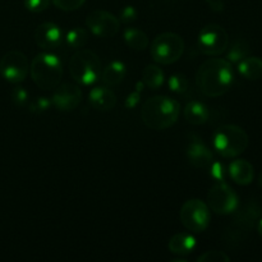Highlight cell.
Masks as SVG:
<instances>
[{
    "mask_svg": "<svg viewBox=\"0 0 262 262\" xmlns=\"http://www.w3.org/2000/svg\"><path fill=\"white\" fill-rule=\"evenodd\" d=\"M181 114V105L168 96H154L145 101L141 107V118L146 127L164 130L176 124Z\"/></svg>",
    "mask_w": 262,
    "mask_h": 262,
    "instance_id": "cell-2",
    "label": "cell"
},
{
    "mask_svg": "<svg viewBox=\"0 0 262 262\" xmlns=\"http://www.w3.org/2000/svg\"><path fill=\"white\" fill-rule=\"evenodd\" d=\"M228 171H229L230 178L239 186H248L255 179L253 165L245 159H237L230 163Z\"/></svg>",
    "mask_w": 262,
    "mask_h": 262,
    "instance_id": "cell-16",
    "label": "cell"
},
{
    "mask_svg": "<svg viewBox=\"0 0 262 262\" xmlns=\"http://www.w3.org/2000/svg\"><path fill=\"white\" fill-rule=\"evenodd\" d=\"M238 72L248 81H258L262 78V59L258 56H246L238 63Z\"/></svg>",
    "mask_w": 262,
    "mask_h": 262,
    "instance_id": "cell-19",
    "label": "cell"
},
{
    "mask_svg": "<svg viewBox=\"0 0 262 262\" xmlns=\"http://www.w3.org/2000/svg\"><path fill=\"white\" fill-rule=\"evenodd\" d=\"M184 51V41L178 33L165 32L156 36L151 43V58L159 64L168 66L181 59Z\"/></svg>",
    "mask_w": 262,
    "mask_h": 262,
    "instance_id": "cell-6",
    "label": "cell"
},
{
    "mask_svg": "<svg viewBox=\"0 0 262 262\" xmlns=\"http://www.w3.org/2000/svg\"><path fill=\"white\" fill-rule=\"evenodd\" d=\"M211 176L214 177L216 181L219 182H224L225 181V176H227V171H225V168L224 165H223L222 163H214L212 161L211 163Z\"/></svg>",
    "mask_w": 262,
    "mask_h": 262,
    "instance_id": "cell-32",
    "label": "cell"
},
{
    "mask_svg": "<svg viewBox=\"0 0 262 262\" xmlns=\"http://www.w3.org/2000/svg\"><path fill=\"white\" fill-rule=\"evenodd\" d=\"M196 238L189 233H178L173 235L171 239L169 241V251L174 255L178 256H187L192 253L196 248Z\"/></svg>",
    "mask_w": 262,
    "mask_h": 262,
    "instance_id": "cell-17",
    "label": "cell"
},
{
    "mask_svg": "<svg viewBox=\"0 0 262 262\" xmlns=\"http://www.w3.org/2000/svg\"><path fill=\"white\" fill-rule=\"evenodd\" d=\"M187 156H188L189 163L194 168L199 169L209 168L214 160V155L210 151V148L199 140L191 141V143L187 147Z\"/></svg>",
    "mask_w": 262,
    "mask_h": 262,
    "instance_id": "cell-14",
    "label": "cell"
},
{
    "mask_svg": "<svg viewBox=\"0 0 262 262\" xmlns=\"http://www.w3.org/2000/svg\"><path fill=\"white\" fill-rule=\"evenodd\" d=\"M239 205L237 193L225 182L215 184L207 193V206L217 215H228L234 212Z\"/></svg>",
    "mask_w": 262,
    "mask_h": 262,
    "instance_id": "cell-9",
    "label": "cell"
},
{
    "mask_svg": "<svg viewBox=\"0 0 262 262\" xmlns=\"http://www.w3.org/2000/svg\"><path fill=\"white\" fill-rule=\"evenodd\" d=\"M69 73L79 84L90 86L99 81L101 77V61L91 50L82 49L69 59Z\"/></svg>",
    "mask_w": 262,
    "mask_h": 262,
    "instance_id": "cell-5",
    "label": "cell"
},
{
    "mask_svg": "<svg viewBox=\"0 0 262 262\" xmlns=\"http://www.w3.org/2000/svg\"><path fill=\"white\" fill-rule=\"evenodd\" d=\"M82 100V91L73 83H63L56 87L51 97V104L61 112H72L77 109Z\"/></svg>",
    "mask_w": 262,
    "mask_h": 262,
    "instance_id": "cell-12",
    "label": "cell"
},
{
    "mask_svg": "<svg viewBox=\"0 0 262 262\" xmlns=\"http://www.w3.org/2000/svg\"><path fill=\"white\" fill-rule=\"evenodd\" d=\"M127 74V68L120 60H114L105 67L101 73V79L107 87H115L120 84Z\"/></svg>",
    "mask_w": 262,
    "mask_h": 262,
    "instance_id": "cell-20",
    "label": "cell"
},
{
    "mask_svg": "<svg viewBox=\"0 0 262 262\" xmlns=\"http://www.w3.org/2000/svg\"><path fill=\"white\" fill-rule=\"evenodd\" d=\"M143 84L151 90H158L164 83V72L158 66H147L142 73Z\"/></svg>",
    "mask_w": 262,
    "mask_h": 262,
    "instance_id": "cell-22",
    "label": "cell"
},
{
    "mask_svg": "<svg viewBox=\"0 0 262 262\" xmlns=\"http://www.w3.org/2000/svg\"><path fill=\"white\" fill-rule=\"evenodd\" d=\"M168 84H169V89H170V91L182 95V94H186L187 92L189 82L184 74L176 73V74H173V76L169 77Z\"/></svg>",
    "mask_w": 262,
    "mask_h": 262,
    "instance_id": "cell-25",
    "label": "cell"
},
{
    "mask_svg": "<svg viewBox=\"0 0 262 262\" xmlns=\"http://www.w3.org/2000/svg\"><path fill=\"white\" fill-rule=\"evenodd\" d=\"M200 51L205 55L216 56L224 53L229 45V35L219 25H207L200 31L197 40Z\"/></svg>",
    "mask_w": 262,
    "mask_h": 262,
    "instance_id": "cell-8",
    "label": "cell"
},
{
    "mask_svg": "<svg viewBox=\"0 0 262 262\" xmlns=\"http://www.w3.org/2000/svg\"><path fill=\"white\" fill-rule=\"evenodd\" d=\"M30 66L23 53L18 50L8 51L0 59V74L10 83H19L27 77Z\"/></svg>",
    "mask_w": 262,
    "mask_h": 262,
    "instance_id": "cell-10",
    "label": "cell"
},
{
    "mask_svg": "<svg viewBox=\"0 0 262 262\" xmlns=\"http://www.w3.org/2000/svg\"><path fill=\"white\" fill-rule=\"evenodd\" d=\"M140 90H142V87H141V89H137L136 91L130 92V94L127 96V99H125V107H127V109H133V107H136L138 104H140L141 101Z\"/></svg>",
    "mask_w": 262,
    "mask_h": 262,
    "instance_id": "cell-33",
    "label": "cell"
},
{
    "mask_svg": "<svg viewBox=\"0 0 262 262\" xmlns=\"http://www.w3.org/2000/svg\"><path fill=\"white\" fill-rule=\"evenodd\" d=\"M30 73L36 86L42 90H53L59 86L63 77L61 61L55 54L41 53L33 58Z\"/></svg>",
    "mask_w": 262,
    "mask_h": 262,
    "instance_id": "cell-3",
    "label": "cell"
},
{
    "mask_svg": "<svg viewBox=\"0 0 262 262\" xmlns=\"http://www.w3.org/2000/svg\"><path fill=\"white\" fill-rule=\"evenodd\" d=\"M184 118L191 124L201 125L209 120L210 110L204 102L191 101L184 107Z\"/></svg>",
    "mask_w": 262,
    "mask_h": 262,
    "instance_id": "cell-18",
    "label": "cell"
},
{
    "mask_svg": "<svg viewBox=\"0 0 262 262\" xmlns=\"http://www.w3.org/2000/svg\"><path fill=\"white\" fill-rule=\"evenodd\" d=\"M51 106V100H49L48 97H36L35 100L28 102V109L32 113H43Z\"/></svg>",
    "mask_w": 262,
    "mask_h": 262,
    "instance_id": "cell-28",
    "label": "cell"
},
{
    "mask_svg": "<svg viewBox=\"0 0 262 262\" xmlns=\"http://www.w3.org/2000/svg\"><path fill=\"white\" fill-rule=\"evenodd\" d=\"M64 38H66L67 45L71 49H81L89 41V33H87V31L84 28L76 27L69 30Z\"/></svg>",
    "mask_w": 262,
    "mask_h": 262,
    "instance_id": "cell-23",
    "label": "cell"
},
{
    "mask_svg": "<svg viewBox=\"0 0 262 262\" xmlns=\"http://www.w3.org/2000/svg\"><path fill=\"white\" fill-rule=\"evenodd\" d=\"M124 41L130 49L136 51L145 50L148 46V37L143 31L129 27L124 31Z\"/></svg>",
    "mask_w": 262,
    "mask_h": 262,
    "instance_id": "cell-21",
    "label": "cell"
},
{
    "mask_svg": "<svg viewBox=\"0 0 262 262\" xmlns=\"http://www.w3.org/2000/svg\"><path fill=\"white\" fill-rule=\"evenodd\" d=\"M206 2L210 4L211 9L216 10V12H222L224 9V3H223V0H206Z\"/></svg>",
    "mask_w": 262,
    "mask_h": 262,
    "instance_id": "cell-34",
    "label": "cell"
},
{
    "mask_svg": "<svg viewBox=\"0 0 262 262\" xmlns=\"http://www.w3.org/2000/svg\"><path fill=\"white\" fill-rule=\"evenodd\" d=\"M137 10H136L135 7H132V5H127V7L123 8L122 10H120L119 13V17H120V20H122L123 23H132L135 22L136 19H137Z\"/></svg>",
    "mask_w": 262,
    "mask_h": 262,
    "instance_id": "cell-31",
    "label": "cell"
},
{
    "mask_svg": "<svg viewBox=\"0 0 262 262\" xmlns=\"http://www.w3.org/2000/svg\"><path fill=\"white\" fill-rule=\"evenodd\" d=\"M257 232H258V235L262 238V217L257 223Z\"/></svg>",
    "mask_w": 262,
    "mask_h": 262,
    "instance_id": "cell-35",
    "label": "cell"
},
{
    "mask_svg": "<svg viewBox=\"0 0 262 262\" xmlns=\"http://www.w3.org/2000/svg\"><path fill=\"white\" fill-rule=\"evenodd\" d=\"M51 2L59 9L64 12H72V10L79 9L86 0H51Z\"/></svg>",
    "mask_w": 262,
    "mask_h": 262,
    "instance_id": "cell-27",
    "label": "cell"
},
{
    "mask_svg": "<svg viewBox=\"0 0 262 262\" xmlns=\"http://www.w3.org/2000/svg\"><path fill=\"white\" fill-rule=\"evenodd\" d=\"M50 5V0H25V7L32 13H41Z\"/></svg>",
    "mask_w": 262,
    "mask_h": 262,
    "instance_id": "cell-30",
    "label": "cell"
},
{
    "mask_svg": "<svg viewBox=\"0 0 262 262\" xmlns=\"http://www.w3.org/2000/svg\"><path fill=\"white\" fill-rule=\"evenodd\" d=\"M181 222L189 232H205L211 222V212L209 206L201 200H188L184 202L181 209Z\"/></svg>",
    "mask_w": 262,
    "mask_h": 262,
    "instance_id": "cell-7",
    "label": "cell"
},
{
    "mask_svg": "<svg viewBox=\"0 0 262 262\" xmlns=\"http://www.w3.org/2000/svg\"><path fill=\"white\" fill-rule=\"evenodd\" d=\"M28 100H30V95L26 91L23 87H15L12 91V101L14 102L15 106H26L28 105Z\"/></svg>",
    "mask_w": 262,
    "mask_h": 262,
    "instance_id": "cell-29",
    "label": "cell"
},
{
    "mask_svg": "<svg viewBox=\"0 0 262 262\" xmlns=\"http://www.w3.org/2000/svg\"><path fill=\"white\" fill-rule=\"evenodd\" d=\"M248 55H250V46H248V43L243 40H237L233 42V45L228 50L227 58L228 61H230V63L238 64Z\"/></svg>",
    "mask_w": 262,
    "mask_h": 262,
    "instance_id": "cell-24",
    "label": "cell"
},
{
    "mask_svg": "<svg viewBox=\"0 0 262 262\" xmlns=\"http://www.w3.org/2000/svg\"><path fill=\"white\" fill-rule=\"evenodd\" d=\"M86 25L97 37H114L119 31V19L106 10H94L86 18Z\"/></svg>",
    "mask_w": 262,
    "mask_h": 262,
    "instance_id": "cell-11",
    "label": "cell"
},
{
    "mask_svg": "<svg viewBox=\"0 0 262 262\" xmlns=\"http://www.w3.org/2000/svg\"><path fill=\"white\" fill-rule=\"evenodd\" d=\"M258 184L262 187V171L260 173V176H258Z\"/></svg>",
    "mask_w": 262,
    "mask_h": 262,
    "instance_id": "cell-36",
    "label": "cell"
},
{
    "mask_svg": "<svg viewBox=\"0 0 262 262\" xmlns=\"http://www.w3.org/2000/svg\"><path fill=\"white\" fill-rule=\"evenodd\" d=\"M199 262H229L230 257L222 251H209L197 258Z\"/></svg>",
    "mask_w": 262,
    "mask_h": 262,
    "instance_id": "cell-26",
    "label": "cell"
},
{
    "mask_svg": "<svg viewBox=\"0 0 262 262\" xmlns=\"http://www.w3.org/2000/svg\"><path fill=\"white\" fill-rule=\"evenodd\" d=\"M33 37H35V42L38 48L49 51L60 48L64 40L63 32L59 26L51 22H45L38 26L35 30Z\"/></svg>",
    "mask_w": 262,
    "mask_h": 262,
    "instance_id": "cell-13",
    "label": "cell"
},
{
    "mask_svg": "<svg viewBox=\"0 0 262 262\" xmlns=\"http://www.w3.org/2000/svg\"><path fill=\"white\" fill-rule=\"evenodd\" d=\"M89 102L95 110L109 112V110L114 109L115 104H117V97L109 87L97 86L90 91Z\"/></svg>",
    "mask_w": 262,
    "mask_h": 262,
    "instance_id": "cell-15",
    "label": "cell"
},
{
    "mask_svg": "<svg viewBox=\"0 0 262 262\" xmlns=\"http://www.w3.org/2000/svg\"><path fill=\"white\" fill-rule=\"evenodd\" d=\"M233 82L234 71L232 63L225 59H207L200 66L196 73L197 87L209 97H219L227 94Z\"/></svg>",
    "mask_w": 262,
    "mask_h": 262,
    "instance_id": "cell-1",
    "label": "cell"
},
{
    "mask_svg": "<svg viewBox=\"0 0 262 262\" xmlns=\"http://www.w3.org/2000/svg\"><path fill=\"white\" fill-rule=\"evenodd\" d=\"M250 138L242 127L235 124L222 125L212 137V145L220 156L227 159L242 155L248 147Z\"/></svg>",
    "mask_w": 262,
    "mask_h": 262,
    "instance_id": "cell-4",
    "label": "cell"
}]
</instances>
